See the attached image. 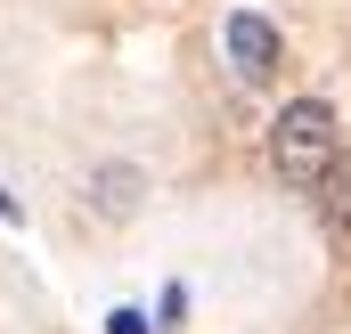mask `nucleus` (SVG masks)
Segmentation results:
<instances>
[{"mask_svg":"<svg viewBox=\"0 0 351 334\" xmlns=\"http://www.w3.org/2000/svg\"><path fill=\"white\" fill-rule=\"evenodd\" d=\"M335 155H343V123L327 98H286L278 123H269V171L286 188H327L335 179Z\"/></svg>","mask_w":351,"mask_h":334,"instance_id":"nucleus-1","label":"nucleus"},{"mask_svg":"<svg viewBox=\"0 0 351 334\" xmlns=\"http://www.w3.org/2000/svg\"><path fill=\"white\" fill-rule=\"evenodd\" d=\"M221 41H229V66H237V82H269V74H278V25H269V16L237 8V16L221 25Z\"/></svg>","mask_w":351,"mask_h":334,"instance_id":"nucleus-2","label":"nucleus"},{"mask_svg":"<svg viewBox=\"0 0 351 334\" xmlns=\"http://www.w3.org/2000/svg\"><path fill=\"white\" fill-rule=\"evenodd\" d=\"M139 196H147V171L139 164H98L90 171V212H98V220H131Z\"/></svg>","mask_w":351,"mask_h":334,"instance_id":"nucleus-3","label":"nucleus"},{"mask_svg":"<svg viewBox=\"0 0 351 334\" xmlns=\"http://www.w3.org/2000/svg\"><path fill=\"white\" fill-rule=\"evenodd\" d=\"M156 318H164V326H180V318H188V285H164V302H156Z\"/></svg>","mask_w":351,"mask_h":334,"instance_id":"nucleus-4","label":"nucleus"},{"mask_svg":"<svg viewBox=\"0 0 351 334\" xmlns=\"http://www.w3.org/2000/svg\"><path fill=\"white\" fill-rule=\"evenodd\" d=\"M106 334H156V326H147V310H114V318H106Z\"/></svg>","mask_w":351,"mask_h":334,"instance_id":"nucleus-5","label":"nucleus"},{"mask_svg":"<svg viewBox=\"0 0 351 334\" xmlns=\"http://www.w3.org/2000/svg\"><path fill=\"white\" fill-rule=\"evenodd\" d=\"M0 220H25V204H16V196H8V188H0Z\"/></svg>","mask_w":351,"mask_h":334,"instance_id":"nucleus-6","label":"nucleus"}]
</instances>
